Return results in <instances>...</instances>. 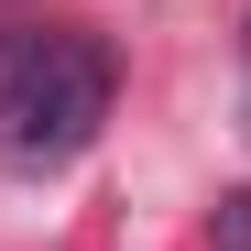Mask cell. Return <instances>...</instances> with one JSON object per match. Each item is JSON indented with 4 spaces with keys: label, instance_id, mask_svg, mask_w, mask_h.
I'll list each match as a JSON object with an SVG mask.
<instances>
[{
    "label": "cell",
    "instance_id": "7a4b0ae2",
    "mask_svg": "<svg viewBox=\"0 0 251 251\" xmlns=\"http://www.w3.org/2000/svg\"><path fill=\"white\" fill-rule=\"evenodd\" d=\"M207 251H251V186H229L207 207Z\"/></svg>",
    "mask_w": 251,
    "mask_h": 251
},
{
    "label": "cell",
    "instance_id": "6da1fadb",
    "mask_svg": "<svg viewBox=\"0 0 251 251\" xmlns=\"http://www.w3.org/2000/svg\"><path fill=\"white\" fill-rule=\"evenodd\" d=\"M109 88H120V66L99 33H22L0 55V164L11 175L76 164L109 120Z\"/></svg>",
    "mask_w": 251,
    "mask_h": 251
}]
</instances>
